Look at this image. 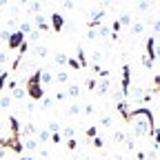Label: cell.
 Here are the masks:
<instances>
[{
    "label": "cell",
    "instance_id": "6da1fadb",
    "mask_svg": "<svg viewBox=\"0 0 160 160\" xmlns=\"http://www.w3.org/2000/svg\"><path fill=\"white\" fill-rule=\"evenodd\" d=\"M125 122H129L133 127L136 136H153L156 125H153V113L147 107H140V109H131Z\"/></svg>",
    "mask_w": 160,
    "mask_h": 160
},
{
    "label": "cell",
    "instance_id": "7a4b0ae2",
    "mask_svg": "<svg viewBox=\"0 0 160 160\" xmlns=\"http://www.w3.org/2000/svg\"><path fill=\"white\" fill-rule=\"evenodd\" d=\"M40 71H42V69L33 71L29 76V80H27V96L33 100V102H38V100L45 98V89H42V85H40Z\"/></svg>",
    "mask_w": 160,
    "mask_h": 160
},
{
    "label": "cell",
    "instance_id": "3957f363",
    "mask_svg": "<svg viewBox=\"0 0 160 160\" xmlns=\"http://www.w3.org/2000/svg\"><path fill=\"white\" fill-rule=\"evenodd\" d=\"M156 42H158V38L156 36H149L147 38V53L142 56V67L145 69H151L153 67V62H156Z\"/></svg>",
    "mask_w": 160,
    "mask_h": 160
},
{
    "label": "cell",
    "instance_id": "277c9868",
    "mask_svg": "<svg viewBox=\"0 0 160 160\" xmlns=\"http://www.w3.org/2000/svg\"><path fill=\"white\" fill-rule=\"evenodd\" d=\"M129 82H131V67L122 65V82H120V93H122V98L129 96Z\"/></svg>",
    "mask_w": 160,
    "mask_h": 160
},
{
    "label": "cell",
    "instance_id": "5b68a950",
    "mask_svg": "<svg viewBox=\"0 0 160 160\" xmlns=\"http://www.w3.org/2000/svg\"><path fill=\"white\" fill-rule=\"evenodd\" d=\"M25 42H27V36H25V33H20V31H13V33H11V38L7 40L9 49H20Z\"/></svg>",
    "mask_w": 160,
    "mask_h": 160
},
{
    "label": "cell",
    "instance_id": "8992f818",
    "mask_svg": "<svg viewBox=\"0 0 160 160\" xmlns=\"http://www.w3.org/2000/svg\"><path fill=\"white\" fill-rule=\"evenodd\" d=\"M109 89H111V78H102L98 82V87H96V93L98 96H105V93H109Z\"/></svg>",
    "mask_w": 160,
    "mask_h": 160
},
{
    "label": "cell",
    "instance_id": "52a82bcc",
    "mask_svg": "<svg viewBox=\"0 0 160 160\" xmlns=\"http://www.w3.org/2000/svg\"><path fill=\"white\" fill-rule=\"evenodd\" d=\"M62 27H65V18H62V13H51V29L62 31Z\"/></svg>",
    "mask_w": 160,
    "mask_h": 160
},
{
    "label": "cell",
    "instance_id": "ba28073f",
    "mask_svg": "<svg viewBox=\"0 0 160 160\" xmlns=\"http://www.w3.org/2000/svg\"><path fill=\"white\" fill-rule=\"evenodd\" d=\"M36 27H38L40 31H47V29H51V25H49V22H47V20H45L42 16H40V13L36 16Z\"/></svg>",
    "mask_w": 160,
    "mask_h": 160
},
{
    "label": "cell",
    "instance_id": "9c48e42d",
    "mask_svg": "<svg viewBox=\"0 0 160 160\" xmlns=\"http://www.w3.org/2000/svg\"><path fill=\"white\" fill-rule=\"evenodd\" d=\"M36 133H38V142H45V145H47L49 140H51V133H49L47 129H38Z\"/></svg>",
    "mask_w": 160,
    "mask_h": 160
},
{
    "label": "cell",
    "instance_id": "30bf717a",
    "mask_svg": "<svg viewBox=\"0 0 160 160\" xmlns=\"http://www.w3.org/2000/svg\"><path fill=\"white\" fill-rule=\"evenodd\" d=\"M65 93H67V98H78V96H80V87H78V85H69V89H67Z\"/></svg>",
    "mask_w": 160,
    "mask_h": 160
},
{
    "label": "cell",
    "instance_id": "8fae6325",
    "mask_svg": "<svg viewBox=\"0 0 160 160\" xmlns=\"http://www.w3.org/2000/svg\"><path fill=\"white\" fill-rule=\"evenodd\" d=\"M76 60L80 62V67H87V65H89V62H87V56H85V49H82V47H78V58H76Z\"/></svg>",
    "mask_w": 160,
    "mask_h": 160
},
{
    "label": "cell",
    "instance_id": "7c38bea8",
    "mask_svg": "<svg viewBox=\"0 0 160 160\" xmlns=\"http://www.w3.org/2000/svg\"><path fill=\"white\" fill-rule=\"evenodd\" d=\"M69 80V73H65V71H60V73H56V78H53V82L56 85H62V82H67Z\"/></svg>",
    "mask_w": 160,
    "mask_h": 160
},
{
    "label": "cell",
    "instance_id": "4fadbf2b",
    "mask_svg": "<svg viewBox=\"0 0 160 160\" xmlns=\"http://www.w3.org/2000/svg\"><path fill=\"white\" fill-rule=\"evenodd\" d=\"M142 31H145V25L142 22H131V33L133 36H140Z\"/></svg>",
    "mask_w": 160,
    "mask_h": 160
},
{
    "label": "cell",
    "instance_id": "5bb4252c",
    "mask_svg": "<svg viewBox=\"0 0 160 160\" xmlns=\"http://www.w3.org/2000/svg\"><path fill=\"white\" fill-rule=\"evenodd\" d=\"M118 25H120V29H122V27H131V16H129V13H127V16H120Z\"/></svg>",
    "mask_w": 160,
    "mask_h": 160
},
{
    "label": "cell",
    "instance_id": "9a60e30c",
    "mask_svg": "<svg viewBox=\"0 0 160 160\" xmlns=\"http://www.w3.org/2000/svg\"><path fill=\"white\" fill-rule=\"evenodd\" d=\"M42 82H53V76L49 71H40V85Z\"/></svg>",
    "mask_w": 160,
    "mask_h": 160
},
{
    "label": "cell",
    "instance_id": "2e32d148",
    "mask_svg": "<svg viewBox=\"0 0 160 160\" xmlns=\"http://www.w3.org/2000/svg\"><path fill=\"white\" fill-rule=\"evenodd\" d=\"M0 107H2V109H9V107H11V96H2V98H0Z\"/></svg>",
    "mask_w": 160,
    "mask_h": 160
},
{
    "label": "cell",
    "instance_id": "e0dca14e",
    "mask_svg": "<svg viewBox=\"0 0 160 160\" xmlns=\"http://www.w3.org/2000/svg\"><path fill=\"white\" fill-rule=\"evenodd\" d=\"M80 109H82V107H80V105H76V102H73V105H71V107L67 109V113H69V116H78V113H80Z\"/></svg>",
    "mask_w": 160,
    "mask_h": 160
},
{
    "label": "cell",
    "instance_id": "ac0fdd59",
    "mask_svg": "<svg viewBox=\"0 0 160 160\" xmlns=\"http://www.w3.org/2000/svg\"><path fill=\"white\" fill-rule=\"evenodd\" d=\"M85 133H87V138H98V127H87Z\"/></svg>",
    "mask_w": 160,
    "mask_h": 160
},
{
    "label": "cell",
    "instance_id": "d6986e66",
    "mask_svg": "<svg viewBox=\"0 0 160 160\" xmlns=\"http://www.w3.org/2000/svg\"><path fill=\"white\" fill-rule=\"evenodd\" d=\"M7 78H9V71H0V91H2V87H5V82H7Z\"/></svg>",
    "mask_w": 160,
    "mask_h": 160
},
{
    "label": "cell",
    "instance_id": "ffe728a7",
    "mask_svg": "<svg viewBox=\"0 0 160 160\" xmlns=\"http://www.w3.org/2000/svg\"><path fill=\"white\" fill-rule=\"evenodd\" d=\"M22 147H25V149H29V151H36V149H38V142H36V140H27Z\"/></svg>",
    "mask_w": 160,
    "mask_h": 160
},
{
    "label": "cell",
    "instance_id": "44dd1931",
    "mask_svg": "<svg viewBox=\"0 0 160 160\" xmlns=\"http://www.w3.org/2000/svg\"><path fill=\"white\" fill-rule=\"evenodd\" d=\"M113 140H116V142H127V136H125L122 131H116V133H113Z\"/></svg>",
    "mask_w": 160,
    "mask_h": 160
},
{
    "label": "cell",
    "instance_id": "7402d4cb",
    "mask_svg": "<svg viewBox=\"0 0 160 160\" xmlns=\"http://www.w3.org/2000/svg\"><path fill=\"white\" fill-rule=\"evenodd\" d=\"M151 93H160V76H153V89Z\"/></svg>",
    "mask_w": 160,
    "mask_h": 160
},
{
    "label": "cell",
    "instance_id": "603a6c76",
    "mask_svg": "<svg viewBox=\"0 0 160 160\" xmlns=\"http://www.w3.org/2000/svg\"><path fill=\"white\" fill-rule=\"evenodd\" d=\"M25 93H27V91H22V89H13V91H11V96H13L16 100H22V98H25Z\"/></svg>",
    "mask_w": 160,
    "mask_h": 160
},
{
    "label": "cell",
    "instance_id": "cb8c5ba5",
    "mask_svg": "<svg viewBox=\"0 0 160 160\" xmlns=\"http://www.w3.org/2000/svg\"><path fill=\"white\" fill-rule=\"evenodd\" d=\"M151 29H153V36L158 38V33H160V20H151Z\"/></svg>",
    "mask_w": 160,
    "mask_h": 160
},
{
    "label": "cell",
    "instance_id": "d4e9b609",
    "mask_svg": "<svg viewBox=\"0 0 160 160\" xmlns=\"http://www.w3.org/2000/svg\"><path fill=\"white\" fill-rule=\"evenodd\" d=\"M67 60H69V58H67L65 53H56V62H58V65H67Z\"/></svg>",
    "mask_w": 160,
    "mask_h": 160
},
{
    "label": "cell",
    "instance_id": "484cf974",
    "mask_svg": "<svg viewBox=\"0 0 160 160\" xmlns=\"http://www.w3.org/2000/svg\"><path fill=\"white\" fill-rule=\"evenodd\" d=\"M51 142L53 145H60V142H62V133H60V131L58 133H51Z\"/></svg>",
    "mask_w": 160,
    "mask_h": 160
},
{
    "label": "cell",
    "instance_id": "4316f807",
    "mask_svg": "<svg viewBox=\"0 0 160 160\" xmlns=\"http://www.w3.org/2000/svg\"><path fill=\"white\" fill-rule=\"evenodd\" d=\"M62 136H65V138H69V140H71V138H76V136H73V129H71V127H62Z\"/></svg>",
    "mask_w": 160,
    "mask_h": 160
},
{
    "label": "cell",
    "instance_id": "83f0119b",
    "mask_svg": "<svg viewBox=\"0 0 160 160\" xmlns=\"http://www.w3.org/2000/svg\"><path fill=\"white\" fill-rule=\"evenodd\" d=\"M36 53H38L40 58H45V56H47V47H45V45H40V47H36Z\"/></svg>",
    "mask_w": 160,
    "mask_h": 160
},
{
    "label": "cell",
    "instance_id": "f1b7e54d",
    "mask_svg": "<svg viewBox=\"0 0 160 160\" xmlns=\"http://www.w3.org/2000/svg\"><path fill=\"white\" fill-rule=\"evenodd\" d=\"M67 65H69L71 69H80V62H78L76 58H69V60H67Z\"/></svg>",
    "mask_w": 160,
    "mask_h": 160
},
{
    "label": "cell",
    "instance_id": "f546056e",
    "mask_svg": "<svg viewBox=\"0 0 160 160\" xmlns=\"http://www.w3.org/2000/svg\"><path fill=\"white\" fill-rule=\"evenodd\" d=\"M96 87H98V82H96V78H87V89H91V91H93Z\"/></svg>",
    "mask_w": 160,
    "mask_h": 160
},
{
    "label": "cell",
    "instance_id": "4dcf8cb0",
    "mask_svg": "<svg viewBox=\"0 0 160 160\" xmlns=\"http://www.w3.org/2000/svg\"><path fill=\"white\" fill-rule=\"evenodd\" d=\"M153 147H160V129L153 131Z\"/></svg>",
    "mask_w": 160,
    "mask_h": 160
},
{
    "label": "cell",
    "instance_id": "1f68e13d",
    "mask_svg": "<svg viewBox=\"0 0 160 160\" xmlns=\"http://www.w3.org/2000/svg\"><path fill=\"white\" fill-rule=\"evenodd\" d=\"M91 145H93L96 149H102V147H105V142H102V138H93V142H91Z\"/></svg>",
    "mask_w": 160,
    "mask_h": 160
},
{
    "label": "cell",
    "instance_id": "d6a6232c",
    "mask_svg": "<svg viewBox=\"0 0 160 160\" xmlns=\"http://www.w3.org/2000/svg\"><path fill=\"white\" fill-rule=\"evenodd\" d=\"M100 125H102V127H109V125H111V116H102V118H100Z\"/></svg>",
    "mask_w": 160,
    "mask_h": 160
},
{
    "label": "cell",
    "instance_id": "836d02e7",
    "mask_svg": "<svg viewBox=\"0 0 160 160\" xmlns=\"http://www.w3.org/2000/svg\"><path fill=\"white\" fill-rule=\"evenodd\" d=\"M67 147H69V149L73 151V149L78 147V140H76V138H71V140H67Z\"/></svg>",
    "mask_w": 160,
    "mask_h": 160
},
{
    "label": "cell",
    "instance_id": "e575fe53",
    "mask_svg": "<svg viewBox=\"0 0 160 160\" xmlns=\"http://www.w3.org/2000/svg\"><path fill=\"white\" fill-rule=\"evenodd\" d=\"M40 9H42V7H40V2H33V5L29 7V11H33V13H40Z\"/></svg>",
    "mask_w": 160,
    "mask_h": 160
},
{
    "label": "cell",
    "instance_id": "d590c367",
    "mask_svg": "<svg viewBox=\"0 0 160 160\" xmlns=\"http://www.w3.org/2000/svg\"><path fill=\"white\" fill-rule=\"evenodd\" d=\"M82 109H85V113H87V116H93V111H96V107H93V105H87V107H82Z\"/></svg>",
    "mask_w": 160,
    "mask_h": 160
},
{
    "label": "cell",
    "instance_id": "8d00e7d4",
    "mask_svg": "<svg viewBox=\"0 0 160 160\" xmlns=\"http://www.w3.org/2000/svg\"><path fill=\"white\" fill-rule=\"evenodd\" d=\"M138 9H140V11H149V9H151V5H149V2H140V5H138Z\"/></svg>",
    "mask_w": 160,
    "mask_h": 160
},
{
    "label": "cell",
    "instance_id": "74e56055",
    "mask_svg": "<svg viewBox=\"0 0 160 160\" xmlns=\"http://www.w3.org/2000/svg\"><path fill=\"white\" fill-rule=\"evenodd\" d=\"M42 105H45V107H51L53 100H51V98H42Z\"/></svg>",
    "mask_w": 160,
    "mask_h": 160
},
{
    "label": "cell",
    "instance_id": "f35d334b",
    "mask_svg": "<svg viewBox=\"0 0 160 160\" xmlns=\"http://www.w3.org/2000/svg\"><path fill=\"white\" fill-rule=\"evenodd\" d=\"M7 58H9L7 53H0V65H5V62H7Z\"/></svg>",
    "mask_w": 160,
    "mask_h": 160
},
{
    "label": "cell",
    "instance_id": "ab89813d",
    "mask_svg": "<svg viewBox=\"0 0 160 160\" xmlns=\"http://www.w3.org/2000/svg\"><path fill=\"white\" fill-rule=\"evenodd\" d=\"M156 58H160V45L156 42Z\"/></svg>",
    "mask_w": 160,
    "mask_h": 160
},
{
    "label": "cell",
    "instance_id": "60d3db41",
    "mask_svg": "<svg viewBox=\"0 0 160 160\" xmlns=\"http://www.w3.org/2000/svg\"><path fill=\"white\" fill-rule=\"evenodd\" d=\"M2 156H5V149H0V158H2Z\"/></svg>",
    "mask_w": 160,
    "mask_h": 160
},
{
    "label": "cell",
    "instance_id": "b9f144b4",
    "mask_svg": "<svg viewBox=\"0 0 160 160\" xmlns=\"http://www.w3.org/2000/svg\"><path fill=\"white\" fill-rule=\"evenodd\" d=\"M20 160H31V158H27V156H22V158H20Z\"/></svg>",
    "mask_w": 160,
    "mask_h": 160
}]
</instances>
